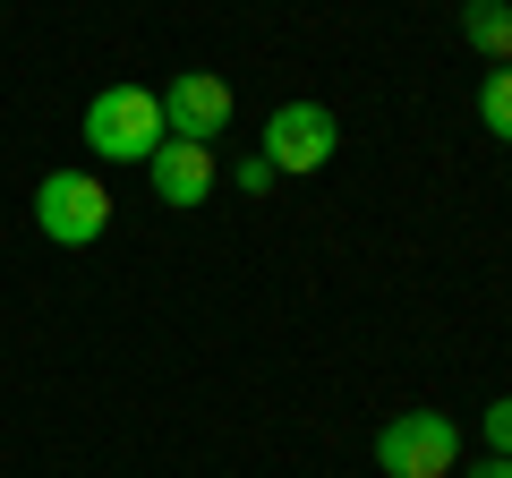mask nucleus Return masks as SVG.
I'll use <instances>...</instances> for the list:
<instances>
[{"instance_id": "1", "label": "nucleus", "mask_w": 512, "mask_h": 478, "mask_svg": "<svg viewBox=\"0 0 512 478\" xmlns=\"http://www.w3.org/2000/svg\"><path fill=\"white\" fill-rule=\"evenodd\" d=\"M163 94L154 86H103L86 103V146L94 163H146L154 146H163Z\"/></svg>"}, {"instance_id": "2", "label": "nucleus", "mask_w": 512, "mask_h": 478, "mask_svg": "<svg viewBox=\"0 0 512 478\" xmlns=\"http://www.w3.org/2000/svg\"><path fill=\"white\" fill-rule=\"evenodd\" d=\"M376 470L384 478H453L461 470V427L444 410H402L376 436Z\"/></svg>"}, {"instance_id": "3", "label": "nucleus", "mask_w": 512, "mask_h": 478, "mask_svg": "<svg viewBox=\"0 0 512 478\" xmlns=\"http://www.w3.org/2000/svg\"><path fill=\"white\" fill-rule=\"evenodd\" d=\"M35 222L60 248H86V239L111 231V188L94 180V171H52V180L35 188Z\"/></svg>"}, {"instance_id": "4", "label": "nucleus", "mask_w": 512, "mask_h": 478, "mask_svg": "<svg viewBox=\"0 0 512 478\" xmlns=\"http://www.w3.org/2000/svg\"><path fill=\"white\" fill-rule=\"evenodd\" d=\"M333 146H342V129H333V111L325 103H282L274 120H265V163H274V180L282 171H325L333 163Z\"/></svg>"}, {"instance_id": "5", "label": "nucleus", "mask_w": 512, "mask_h": 478, "mask_svg": "<svg viewBox=\"0 0 512 478\" xmlns=\"http://www.w3.org/2000/svg\"><path fill=\"white\" fill-rule=\"evenodd\" d=\"M163 129L171 137H197V146H214L222 129H231V86H222L214 69H180L163 86Z\"/></svg>"}, {"instance_id": "6", "label": "nucleus", "mask_w": 512, "mask_h": 478, "mask_svg": "<svg viewBox=\"0 0 512 478\" xmlns=\"http://www.w3.org/2000/svg\"><path fill=\"white\" fill-rule=\"evenodd\" d=\"M146 171H154V197L163 205H205L214 197V146H197V137H163L146 154Z\"/></svg>"}, {"instance_id": "7", "label": "nucleus", "mask_w": 512, "mask_h": 478, "mask_svg": "<svg viewBox=\"0 0 512 478\" xmlns=\"http://www.w3.org/2000/svg\"><path fill=\"white\" fill-rule=\"evenodd\" d=\"M461 35H470L478 60L504 69V60H512V0H461Z\"/></svg>"}, {"instance_id": "8", "label": "nucleus", "mask_w": 512, "mask_h": 478, "mask_svg": "<svg viewBox=\"0 0 512 478\" xmlns=\"http://www.w3.org/2000/svg\"><path fill=\"white\" fill-rule=\"evenodd\" d=\"M478 120H487V137H504V146H512V60H504V69H487V86H478Z\"/></svg>"}, {"instance_id": "9", "label": "nucleus", "mask_w": 512, "mask_h": 478, "mask_svg": "<svg viewBox=\"0 0 512 478\" xmlns=\"http://www.w3.org/2000/svg\"><path fill=\"white\" fill-rule=\"evenodd\" d=\"M478 436H487V453H504V461H512V393H495V402H487Z\"/></svg>"}, {"instance_id": "10", "label": "nucleus", "mask_w": 512, "mask_h": 478, "mask_svg": "<svg viewBox=\"0 0 512 478\" xmlns=\"http://www.w3.org/2000/svg\"><path fill=\"white\" fill-rule=\"evenodd\" d=\"M231 180H239V197H265V188H274V163H265V154H248Z\"/></svg>"}, {"instance_id": "11", "label": "nucleus", "mask_w": 512, "mask_h": 478, "mask_svg": "<svg viewBox=\"0 0 512 478\" xmlns=\"http://www.w3.org/2000/svg\"><path fill=\"white\" fill-rule=\"evenodd\" d=\"M461 478H512V461H504V453H487L478 470H461Z\"/></svg>"}]
</instances>
